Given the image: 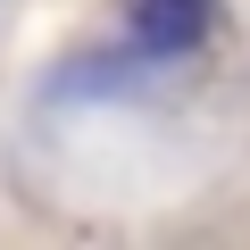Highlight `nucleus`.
<instances>
[{
	"instance_id": "nucleus-1",
	"label": "nucleus",
	"mask_w": 250,
	"mask_h": 250,
	"mask_svg": "<svg viewBox=\"0 0 250 250\" xmlns=\"http://www.w3.org/2000/svg\"><path fill=\"white\" fill-rule=\"evenodd\" d=\"M125 25H134V50L142 59H184V50L208 42L217 0H125Z\"/></svg>"
}]
</instances>
